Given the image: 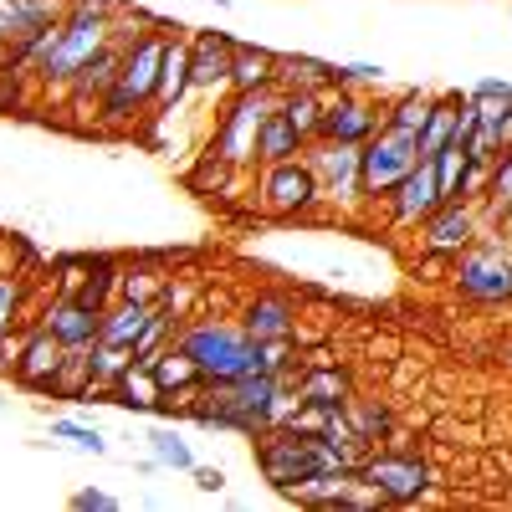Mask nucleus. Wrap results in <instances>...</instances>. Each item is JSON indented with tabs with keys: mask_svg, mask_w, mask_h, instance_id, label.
<instances>
[{
	"mask_svg": "<svg viewBox=\"0 0 512 512\" xmlns=\"http://www.w3.org/2000/svg\"><path fill=\"white\" fill-rule=\"evenodd\" d=\"M420 164V149H415V134L405 128H390L379 123L374 134L359 144V175H364V195L369 200H390V190Z\"/></svg>",
	"mask_w": 512,
	"mask_h": 512,
	"instance_id": "nucleus-6",
	"label": "nucleus"
},
{
	"mask_svg": "<svg viewBox=\"0 0 512 512\" xmlns=\"http://www.w3.org/2000/svg\"><path fill=\"white\" fill-rule=\"evenodd\" d=\"M256 441H262V446H256V466H262V477L282 497H292L297 487H308V482H318L328 472H349L323 436L292 431V425H272V431H262Z\"/></svg>",
	"mask_w": 512,
	"mask_h": 512,
	"instance_id": "nucleus-1",
	"label": "nucleus"
},
{
	"mask_svg": "<svg viewBox=\"0 0 512 512\" xmlns=\"http://www.w3.org/2000/svg\"><path fill=\"white\" fill-rule=\"evenodd\" d=\"M497 231H502V236H507V246H512V210H507V216L497 221Z\"/></svg>",
	"mask_w": 512,
	"mask_h": 512,
	"instance_id": "nucleus-45",
	"label": "nucleus"
},
{
	"mask_svg": "<svg viewBox=\"0 0 512 512\" xmlns=\"http://www.w3.org/2000/svg\"><path fill=\"white\" fill-rule=\"evenodd\" d=\"M379 123H384V108H374V103L359 98L354 88H333V98H323L318 139H333V144H364Z\"/></svg>",
	"mask_w": 512,
	"mask_h": 512,
	"instance_id": "nucleus-10",
	"label": "nucleus"
},
{
	"mask_svg": "<svg viewBox=\"0 0 512 512\" xmlns=\"http://www.w3.org/2000/svg\"><path fill=\"white\" fill-rule=\"evenodd\" d=\"M272 82H277V52L236 47V57H231V88L236 93H256V88H272Z\"/></svg>",
	"mask_w": 512,
	"mask_h": 512,
	"instance_id": "nucleus-24",
	"label": "nucleus"
},
{
	"mask_svg": "<svg viewBox=\"0 0 512 512\" xmlns=\"http://www.w3.org/2000/svg\"><path fill=\"white\" fill-rule=\"evenodd\" d=\"M149 287H154L149 272H118V297H128V303H154Z\"/></svg>",
	"mask_w": 512,
	"mask_h": 512,
	"instance_id": "nucleus-40",
	"label": "nucleus"
},
{
	"mask_svg": "<svg viewBox=\"0 0 512 512\" xmlns=\"http://www.w3.org/2000/svg\"><path fill=\"white\" fill-rule=\"evenodd\" d=\"M487 175H492V164H472V159H466V175H461V200L466 205L487 200Z\"/></svg>",
	"mask_w": 512,
	"mask_h": 512,
	"instance_id": "nucleus-39",
	"label": "nucleus"
},
{
	"mask_svg": "<svg viewBox=\"0 0 512 512\" xmlns=\"http://www.w3.org/2000/svg\"><path fill=\"white\" fill-rule=\"evenodd\" d=\"M180 349L195 359L205 384L256 374V344L246 338V328H231V323H195V328H185Z\"/></svg>",
	"mask_w": 512,
	"mask_h": 512,
	"instance_id": "nucleus-3",
	"label": "nucleus"
},
{
	"mask_svg": "<svg viewBox=\"0 0 512 512\" xmlns=\"http://www.w3.org/2000/svg\"><path fill=\"white\" fill-rule=\"evenodd\" d=\"M487 221L497 226L507 210H512V149H502L497 159H492V175H487Z\"/></svg>",
	"mask_w": 512,
	"mask_h": 512,
	"instance_id": "nucleus-33",
	"label": "nucleus"
},
{
	"mask_svg": "<svg viewBox=\"0 0 512 512\" xmlns=\"http://www.w3.org/2000/svg\"><path fill=\"white\" fill-rule=\"evenodd\" d=\"M67 359V344H62V338L47 328V323H41L31 338H26V344H21V359L11 364L16 369V379L21 384H31V390H52V379H57V364Z\"/></svg>",
	"mask_w": 512,
	"mask_h": 512,
	"instance_id": "nucleus-15",
	"label": "nucleus"
},
{
	"mask_svg": "<svg viewBox=\"0 0 512 512\" xmlns=\"http://www.w3.org/2000/svg\"><path fill=\"white\" fill-rule=\"evenodd\" d=\"M149 446H154L159 466H175V472H195V451H190V441H180V431L159 425V431H149Z\"/></svg>",
	"mask_w": 512,
	"mask_h": 512,
	"instance_id": "nucleus-35",
	"label": "nucleus"
},
{
	"mask_svg": "<svg viewBox=\"0 0 512 512\" xmlns=\"http://www.w3.org/2000/svg\"><path fill=\"white\" fill-rule=\"evenodd\" d=\"M128 41H134V36H118V26H113V41L72 77V93H77V98H98V103H103V93L113 88V77H118V62H123V52H128Z\"/></svg>",
	"mask_w": 512,
	"mask_h": 512,
	"instance_id": "nucleus-19",
	"label": "nucleus"
},
{
	"mask_svg": "<svg viewBox=\"0 0 512 512\" xmlns=\"http://www.w3.org/2000/svg\"><path fill=\"white\" fill-rule=\"evenodd\" d=\"M277 88H313V93H328L338 88V67L333 62H318V57H277Z\"/></svg>",
	"mask_w": 512,
	"mask_h": 512,
	"instance_id": "nucleus-22",
	"label": "nucleus"
},
{
	"mask_svg": "<svg viewBox=\"0 0 512 512\" xmlns=\"http://www.w3.org/2000/svg\"><path fill=\"white\" fill-rule=\"evenodd\" d=\"M507 149H512V144H507Z\"/></svg>",
	"mask_w": 512,
	"mask_h": 512,
	"instance_id": "nucleus-47",
	"label": "nucleus"
},
{
	"mask_svg": "<svg viewBox=\"0 0 512 512\" xmlns=\"http://www.w3.org/2000/svg\"><path fill=\"white\" fill-rule=\"evenodd\" d=\"M354 395V384H349V374L338 369V364H323V359H313L308 369H297V400L303 405H323V410H338Z\"/></svg>",
	"mask_w": 512,
	"mask_h": 512,
	"instance_id": "nucleus-18",
	"label": "nucleus"
},
{
	"mask_svg": "<svg viewBox=\"0 0 512 512\" xmlns=\"http://www.w3.org/2000/svg\"><path fill=\"white\" fill-rule=\"evenodd\" d=\"M431 169H436V190H441V205L446 200H461V175H466V149L451 139L446 149L431 154Z\"/></svg>",
	"mask_w": 512,
	"mask_h": 512,
	"instance_id": "nucleus-34",
	"label": "nucleus"
},
{
	"mask_svg": "<svg viewBox=\"0 0 512 512\" xmlns=\"http://www.w3.org/2000/svg\"><path fill=\"white\" fill-rule=\"evenodd\" d=\"M72 507H77V512H113L118 497H108V492H98V487H82V492L72 497Z\"/></svg>",
	"mask_w": 512,
	"mask_h": 512,
	"instance_id": "nucleus-41",
	"label": "nucleus"
},
{
	"mask_svg": "<svg viewBox=\"0 0 512 512\" xmlns=\"http://www.w3.org/2000/svg\"><path fill=\"white\" fill-rule=\"evenodd\" d=\"M0 52H6V41H0Z\"/></svg>",
	"mask_w": 512,
	"mask_h": 512,
	"instance_id": "nucleus-46",
	"label": "nucleus"
},
{
	"mask_svg": "<svg viewBox=\"0 0 512 512\" xmlns=\"http://www.w3.org/2000/svg\"><path fill=\"white\" fill-rule=\"evenodd\" d=\"M52 436L72 441L77 451H93V456H103V451H108V441H103L98 431H88V425H77V420H57V425H52Z\"/></svg>",
	"mask_w": 512,
	"mask_h": 512,
	"instance_id": "nucleus-38",
	"label": "nucleus"
},
{
	"mask_svg": "<svg viewBox=\"0 0 512 512\" xmlns=\"http://www.w3.org/2000/svg\"><path fill=\"white\" fill-rule=\"evenodd\" d=\"M108 395H113L118 405H128V410H159V400H164L154 369H149V364H139V359L113 379V390H108Z\"/></svg>",
	"mask_w": 512,
	"mask_h": 512,
	"instance_id": "nucleus-23",
	"label": "nucleus"
},
{
	"mask_svg": "<svg viewBox=\"0 0 512 512\" xmlns=\"http://www.w3.org/2000/svg\"><path fill=\"white\" fill-rule=\"evenodd\" d=\"M344 415H349V425H354V431L364 436V441H390L395 436V415L390 410H384L379 400H344Z\"/></svg>",
	"mask_w": 512,
	"mask_h": 512,
	"instance_id": "nucleus-29",
	"label": "nucleus"
},
{
	"mask_svg": "<svg viewBox=\"0 0 512 512\" xmlns=\"http://www.w3.org/2000/svg\"><path fill=\"white\" fill-rule=\"evenodd\" d=\"M461 93H441L436 98V108H431V118H425V128L415 134V149H420V159H431L436 149H446L451 139H456V113H461Z\"/></svg>",
	"mask_w": 512,
	"mask_h": 512,
	"instance_id": "nucleus-25",
	"label": "nucleus"
},
{
	"mask_svg": "<svg viewBox=\"0 0 512 512\" xmlns=\"http://www.w3.org/2000/svg\"><path fill=\"white\" fill-rule=\"evenodd\" d=\"M431 108H436V98H431V93L410 88V93H400L390 108H384V123H390V128H405V134H420L425 118H431Z\"/></svg>",
	"mask_w": 512,
	"mask_h": 512,
	"instance_id": "nucleus-32",
	"label": "nucleus"
},
{
	"mask_svg": "<svg viewBox=\"0 0 512 512\" xmlns=\"http://www.w3.org/2000/svg\"><path fill=\"white\" fill-rule=\"evenodd\" d=\"M164 47H169L164 31H139L134 41H128L113 88L103 93V118H108V123H123V118H134L144 103H154V93H159V67H164Z\"/></svg>",
	"mask_w": 512,
	"mask_h": 512,
	"instance_id": "nucleus-2",
	"label": "nucleus"
},
{
	"mask_svg": "<svg viewBox=\"0 0 512 512\" xmlns=\"http://www.w3.org/2000/svg\"><path fill=\"white\" fill-rule=\"evenodd\" d=\"M277 108H282V118H287V123H292L308 144L318 139V123H323V93H313V88H287Z\"/></svg>",
	"mask_w": 512,
	"mask_h": 512,
	"instance_id": "nucleus-27",
	"label": "nucleus"
},
{
	"mask_svg": "<svg viewBox=\"0 0 512 512\" xmlns=\"http://www.w3.org/2000/svg\"><path fill=\"white\" fill-rule=\"evenodd\" d=\"M231 57H236V41H226L216 31H200L190 41V88H200V93L231 88Z\"/></svg>",
	"mask_w": 512,
	"mask_h": 512,
	"instance_id": "nucleus-14",
	"label": "nucleus"
},
{
	"mask_svg": "<svg viewBox=\"0 0 512 512\" xmlns=\"http://www.w3.org/2000/svg\"><path fill=\"white\" fill-rule=\"evenodd\" d=\"M282 103V88L272 82V88H256V93H236L231 108L221 113L216 123V139H210V149H216L221 159H231L236 169L256 164V134H262V123L277 113Z\"/></svg>",
	"mask_w": 512,
	"mask_h": 512,
	"instance_id": "nucleus-4",
	"label": "nucleus"
},
{
	"mask_svg": "<svg viewBox=\"0 0 512 512\" xmlns=\"http://www.w3.org/2000/svg\"><path fill=\"white\" fill-rule=\"evenodd\" d=\"M420 241H425L431 256H461L466 246L477 241V205H466V200L436 205L431 216L420 221Z\"/></svg>",
	"mask_w": 512,
	"mask_h": 512,
	"instance_id": "nucleus-11",
	"label": "nucleus"
},
{
	"mask_svg": "<svg viewBox=\"0 0 512 512\" xmlns=\"http://www.w3.org/2000/svg\"><path fill=\"white\" fill-rule=\"evenodd\" d=\"M456 287L472 303H512V246H477L456 256Z\"/></svg>",
	"mask_w": 512,
	"mask_h": 512,
	"instance_id": "nucleus-7",
	"label": "nucleus"
},
{
	"mask_svg": "<svg viewBox=\"0 0 512 512\" xmlns=\"http://www.w3.org/2000/svg\"><path fill=\"white\" fill-rule=\"evenodd\" d=\"M185 93H190V41H175V36H169L154 103H159V108H180V103H185Z\"/></svg>",
	"mask_w": 512,
	"mask_h": 512,
	"instance_id": "nucleus-20",
	"label": "nucleus"
},
{
	"mask_svg": "<svg viewBox=\"0 0 512 512\" xmlns=\"http://www.w3.org/2000/svg\"><path fill=\"white\" fill-rule=\"evenodd\" d=\"M303 149H308V139L282 118V108L262 123V134H256V164H262V169H267V164H282V159H297Z\"/></svg>",
	"mask_w": 512,
	"mask_h": 512,
	"instance_id": "nucleus-21",
	"label": "nucleus"
},
{
	"mask_svg": "<svg viewBox=\"0 0 512 512\" xmlns=\"http://www.w3.org/2000/svg\"><path fill=\"white\" fill-rule=\"evenodd\" d=\"M62 16H67V0H0V41L26 47L31 36L57 26Z\"/></svg>",
	"mask_w": 512,
	"mask_h": 512,
	"instance_id": "nucleus-12",
	"label": "nucleus"
},
{
	"mask_svg": "<svg viewBox=\"0 0 512 512\" xmlns=\"http://www.w3.org/2000/svg\"><path fill=\"white\" fill-rule=\"evenodd\" d=\"M169 323H175V318H169V308H159V303H154V313H149L144 333L134 338V359H139V364H149V359L164 349V333H169Z\"/></svg>",
	"mask_w": 512,
	"mask_h": 512,
	"instance_id": "nucleus-36",
	"label": "nucleus"
},
{
	"mask_svg": "<svg viewBox=\"0 0 512 512\" xmlns=\"http://www.w3.org/2000/svg\"><path fill=\"white\" fill-rule=\"evenodd\" d=\"M436 205H441L436 169H431V159H420V164L410 169V175L390 190V216H395V226H420Z\"/></svg>",
	"mask_w": 512,
	"mask_h": 512,
	"instance_id": "nucleus-13",
	"label": "nucleus"
},
{
	"mask_svg": "<svg viewBox=\"0 0 512 512\" xmlns=\"http://www.w3.org/2000/svg\"><path fill=\"white\" fill-rule=\"evenodd\" d=\"M497 139H502V149L512 144V103H507V113H502V123H497Z\"/></svg>",
	"mask_w": 512,
	"mask_h": 512,
	"instance_id": "nucleus-44",
	"label": "nucleus"
},
{
	"mask_svg": "<svg viewBox=\"0 0 512 512\" xmlns=\"http://www.w3.org/2000/svg\"><path fill=\"white\" fill-rule=\"evenodd\" d=\"M16 313H21V277L0 272V344L11 338V328H16Z\"/></svg>",
	"mask_w": 512,
	"mask_h": 512,
	"instance_id": "nucleus-37",
	"label": "nucleus"
},
{
	"mask_svg": "<svg viewBox=\"0 0 512 512\" xmlns=\"http://www.w3.org/2000/svg\"><path fill=\"white\" fill-rule=\"evenodd\" d=\"M303 159L313 164V175L323 185L328 200L354 205L364 195V175H359V144H333V139H313L303 149Z\"/></svg>",
	"mask_w": 512,
	"mask_h": 512,
	"instance_id": "nucleus-9",
	"label": "nucleus"
},
{
	"mask_svg": "<svg viewBox=\"0 0 512 512\" xmlns=\"http://www.w3.org/2000/svg\"><path fill=\"white\" fill-rule=\"evenodd\" d=\"M88 390H93V359H88V349H67V359L57 364V379H52V395L88 400Z\"/></svg>",
	"mask_w": 512,
	"mask_h": 512,
	"instance_id": "nucleus-28",
	"label": "nucleus"
},
{
	"mask_svg": "<svg viewBox=\"0 0 512 512\" xmlns=\"http://www.w3.org/2000/svg\"><path fill=\"white\" fill-rule=\"evenodd\" d=\"M47 328L67 349H93L98 333H103V313H93L88 303H77V297H57V303L47 308Z\"/></svg>",
	"mask_w": 512,
	"mask_h": 512,
	"instance_id": "nucleus-16",
	"label": "nucleus"
},
{
	"mask_svg": "<svg viewBox=\"0 0 512 512\" xmlns=\"http://www.w3.org/2000/svg\"><path fill=\"white\" fill-rule=\"evenodd\" d=\"M149 369H154V379H159L164 395H175V390H185V384L200 379V369H195V359H190L185 349H159V354L149 359Z\"/></svg>",
	"mask_w": 512,
	"mask_h": 512,
	"instance_id": "nucleus-31",
	"label": "nucleus"
},
{
	"mask_svg": "<svg viewBox=\"0 0 512 512\" xmlns=\"http://www.w3.org/2000/svg\"><path fill=\"white\" fill-rule=\"evenodd\" d=\"M241 328H246L251 344H262V338H292V328H297V308L287 303L282 292H262V297H251V303H246Z\"/></svg>",
	"mask_w": 512,
	"mask_h": 512,
	"instance_id": "nucleus-17",
	"label": "nucleus"
},
{
	"mask_svg": "<svg viewBox=\"0 0 512 512\" xmlns=\"http://www.w3.org/2000/svg\"><path fill=\"white\" fill-rule=\"evenodd\" d=\"M436 482L431 461L410 446H390V451H369V461L359 466V487L374 492L379 502H415Z\"/></svg>",
	"mask_w": 512,
	"mask_h": 512,
	"instance_id": "nucleus-5",
	"label": "nucleus"
},
{
	"mask_svg": "<svg viewBox=\"0 0 512 512\" xmlns=\"http://www.w3.org/2000/svg\"><path fill=\"white\" fill-rule=\"evenodd\" d=\"M195 487L200 492H221L226 487V472H221V466H195Z\"/></svg>",
	"mask_w": 512,
	"mask_h": 512,
	"instance_id": "nucleus-43",
	"label": "nucleus"
},
{
	"mask_svg": "<svg viewBox=\"0 0 512 512\" xmlns=\"http://www.w3.org/2000/svg\"><path fill=\"white\" fill-rule=\"evenodd\" d=\"M149 313H154V303H128V297H118L113 308H103V333H98V338H108V344H128V349H134V338L144 333Z\"/></svg>",
	"mask_w": 512,
	"mask_h": 512,
	"instance_id": "nucleus-26",
	"label": "nucleus"
},
{
	"mask_svg": "<svg viewBox=\"0 0 512 512\" xmlns=\"http://www.w3.org/2000/svg\"><path fill=\"white\" fill-rule=\"evenodd\" d=\"M323 200V185L313 175V164L297 154V159H282V164H267L262 175V205L272 216L292 221V216H308V210Z\"/></svg>",
	"mask_w": 512,
	"mask_h": 512,
	"instance_id": "nucleus-8",
	"label": "nucleus"
},
{
	"mask_svg": "<svg viewBox=\"0 0 512 512\" xmlns=\"http://www.w3.org/2000/svg\"><path fill=\"white\" fill-rule=\"evenodd\" d=\"M231 185H236V164L221 159L216 149H205L200 164L190 169V190L195 195H231Z\"/></svg>",
	"mask_w": 512,
	"mask_h": 512,
	"instance_id": "nucleus-30",
	"label": "nucleus"
},
{
	"mask_svg": "<svg viewBox=\"0 0 512 512\" xmlns=\"http://www.w3.org/2000/svg\"><path fill=\"white\" fill-rule=\"evenodd\" d=\"M466 98H512V82H502V77H482V82H472V93Z\"/></svg>",
	"mask_w": 512,
	"mask_h": 512,
	"instance_id": "nucleus-42",
	"label": "nucleus"
}]
</instances>
